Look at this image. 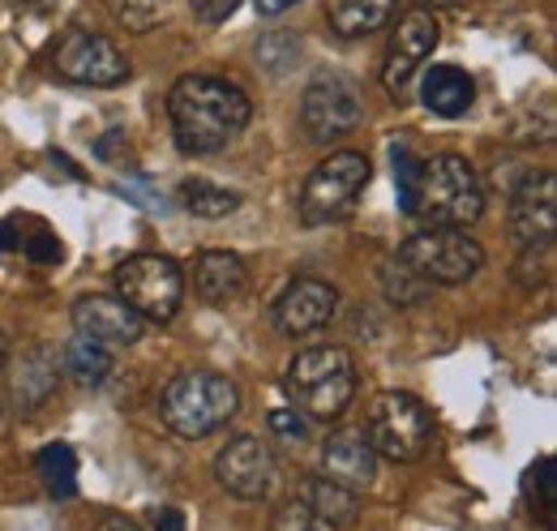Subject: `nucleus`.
<instances>
[{"mask_svg": "<svg viewBox=\"0 0 557 531\" xmlns=\"http://www.w3.org/2000/svg\"><path fill=\"white\" fill-rule=\"evenodd\" d=\"M168 116H172V137L181 146V155H219L223 146H232L253 121V103L249 95L214 73H189L172 86L168 95Z\"/></svg>", "mask_w": 557, "mask_h": 531, "instance_id": "obj_1", "label": "nucleus"}, {"mask_svg": "<svg viewBox=\"0 0 557 531\" xmlns=\"http://www.w3.org/2000/svg\"><path fill=\"white\" fill-rule=\"evenodd\" d=\"M283 395L305 420H339L356 398V365L344 347H305L283 373Z\"/></svg>", "mask_w": 557, "mask_h": 531, "instance_id": "obj_2", "label": "nucleus"}, {"mask_svg": "<svg viewBox=\"0 0 557 531\" xmlns=\"http://www.w3.org/2000/svg\"><path fill=\"white\" fill-rule=\"evenodd\" d=\"M240 407V391L232 378L223 373H210V369H189V373H176L163 391V424L185 437V442H198V437H210L219 433Z\"/></svg>", "mask_w": 557, "mask_h": 531, "instance_id": "obj_3", "label": "nucleus"}, {"mask_svg": "<svg viewBox=\"0 0 557 531\" xmlns=\"http://www.w3.org/2000/svg\"><path fill=\"white\" fill-rule=\"evenodd\" d=\"M412 214H420L433 227H468V223H476L485 214V185H481L476 168L463 155L424 159Z\"/></svg>", "mask_w": 557, "mask_h": 531, "instance_id": "obj_4", "label": "nucleus"}, {"mask_svg": "<svg viewBox=\"0 0 557 531\" xmlns=\"http://www.w3.org/2000/svg\"><path fill=\"white\" fill-rule=\"evenodd\" d=\"M369 446L377 459L420 464L433 450V411L408 391H382L369 407Z\"/></svg>", "mask_w": 557, "mask_h": 531, "instance_id": "obj_5", "label": "nucleus"}, {"mask_svg": "<svg viewBox=\"0 0 557 531\" xmlns=\"http://www.w3.org/2000/svg\"><path fill=\"white\" fill-rule=\"evenodd\" d=\"M369 176H373V168H369V159L360 150L326 155L309 172V181L300 189V223L305 227H331V223L348 219L360 194L369 189Z\"/></svg>", "mask_w": 557, "mask_h": 531, "instance_id": "obj_6", "label": "nucleus"}, {"mask_svg": "<svg viewBox=\"0 0 557 531\" xmlns=\"http://www.w3.org/2000/svg\"><path fill=\"white\" fill-rule=\"evenodd\" d=\"M399 258L433 287H459L485 270V249H481V240L468 236V227H433L429 223L399 245Z\"/></svg>", "mask_w": 557, "mask_h": 531, "instance_id": "obj_7", "label": "nucleus"}, {"mask_svg": "<svg viewBox=\"0 0 557 531\" xmlns=\"http://www.w3.org/2000/svg\"><path fill=\"white\" fill-rule=\"evenodd\" d=\"M116 296L141 322H172L185 300V274L163 254H134L116 266Z\"/></svg>", "mask_w": 557, "mask_h": 531, "instance_id": "obj_8", "label": "nucleus"}, {"mask_svg": "<svg viewBox=\"0 0 557 531\" xmlns=\"http://www.w3.org/2000/svg\"><path fill=\"white\" fill-rule=\"evenodd\" d=\"M364 121V99L360 86L339 69H322L313 73V82L300 95V129L309 141L326 146L335 137H348Z\"/></svg>", "mask_w": 557, "mask_h": 531, "instance_id": "obj_9", "label": "nucleus"}, {"mask_svg": "<svg viewBox=\"0 0 557 531\" xmlns=\"http://www.w3.org/2000/svg\"><path fill=\"white\" fill-rule=\"evenodd\" d=\"M57 77H65L73 86H90V90H112L121 82H129V57L99 30H86V26H73L70 35L57 44V57H52Z\"/></svg>", "mask_w": 557, "mask_h": 531, "instance_id": "obj_10", "label": "nucleus"}, {"mask_svg": "<svg viewBox=\"0 0 557 531\" xmlns=\"http://www.w3.org/2000/svg\"><path fill=\"white\" fill-rule=\"evenodd\" d=\"M442 39V26L433 17V9H408L399 22H395V35H391V48H386V61H382V86L391 99H404L412 77H417L424 61L433 57Z\"/></svg>", "mask_w": 557, "mask_h": 531, "instance_id": "obj_11", "label": "nucleus"}, {"mask_svg": "<svg viewBox=\"0 0 557 531\" xmlns=\"http://www.w3.org/2000/svg\"><path fill=\"white\" fill-rule=\"evenodd\" d=\"M214 480H219L232 497H240V502H267V497L275 493V480H278L275 450L262 446L258 437L240 433V437H232V442L219 450V459H214Z\"/></svg>", "mask_w": 557, "mask_h": 531, "instance_id": "obj_12", "label": "nucleus"}, {"mask_svg": "<svg viewBox=\"0 0 557 531\" xmlns=\"http://www.w3.org/2000/svg\"><path fill=\"white\" fill-rule=\"evenodd\" d=\"M510 236L523 249H549L557 236V176L528 172L510 194Z\"/></svg>", "mask_w": 557, "mask_h": 531, "instance_id": "obj_13", "label": "nucleus"}, {"mask_svg": "<svg viewBox=\"0 0 557 531\" xmlns=\"http://www.w3.org/2000/svg\"><path fill=\"white\" fill-rule=\"evenodd\" d=\"M335 313H339V292L326 279H292L283 287V296L271 305V322L287 338L318 334L322 326L335 322Z\"/></svg>", "mask_w": 557, "mask_h": 531, "instance_id": "obj_14", "label": "nucleus"}, {"mask_svg": "<svg viewBox=\"0 0 557 531\" xmlns=\"http://www.w3.org/2000/svg\"><path fill=\"white\" fill-rule=\"evenodd\" d=\"M73 331L103 347H129L141 338L146 322L121 296H82L73 305Z\"/></svg>", "mask_w": 557, "mask_h": 531, "instance_id": "obj_15", "label": "nucleus"}, {"mask_svg": "<svg viewBox=\"0 0 557 531\" xmlns=\"http://www.w3.org/2000/svg\"><path fill=\"white\" fill-rule=\"evenodd\" d=\"M322 476L344 484L351 493H364L377 476V450L369 446L364 429H335L322 442Z\"/></svg>", "mask_w": 557, "mask_h": 531, "instance_id": "obj_16", "label": "nucleus"}, {"mask_svg": "<svg viewBox=\"0 0 557 531\" xmlns=\"http://www.w3.org/2000/svg\"><path fill=\"white\" fill-rule=\"evenodd\" d=\"M61 386V356L48 343H30L9 369V398L17 411H39Z\"/></svg>", "mask_w": 557, "mask_h": 531, "instance_id": "obj_17", "label": "nucleus"}, {"mask_svg": "<svg viewBox=\"0 0 557 531\" xmlns=\"http://www.w3.org/2000/svg\"><path fill=\"white\" fill-rule=\"evenodd\" d=\"M300 506L309 510L318 531H351L360 519V493L335 484L331 476H309L300 489Z\"/></svg>", "mask_w": 557, "mask_h": 531, "instance_id": "obj_18", "label": "nucleus"}, {"mask_svg": "<svg viewBox=\"0 0 557 531\" xmlns=\"http://www.w3.org/2000/svg\"><path fill=\"white\" fill-rule=\"evenodd\" d=\"M420 103L442 116V121H459L472 112L476 103V82L472 73L459 65H433L424 69V82H420Z\"/></svg>", "mask_w": 557, "mask_h": 531, "instance_id": "obj_19", "label": "nucleus"}, {"mask_svg": "<svg viewBox=\"0 0 557 531\" xmlns=\"http://www.w3.org/2000/svg\"><path fill=\"white\" fill-rule=\"evenodd\" d=\"M194 287L210 305H232L249 287V266L227 249H207L194 258Z\"/></svg>", "mask_w": 557, "mask_h": 531, "instance_id": "obj_20", "label": "nucleus"}, {"mask_svg": "<svg viewBox=\"0 0 557 531\" xmlns=\"http://www.w3.org/2000/svg\"><path fill=\"white\" fill-rule=\"evenodd\" d=\"M399 0H331V30L339 39H364V35H377L382 26H391Z\"/></svg>", "mask_w": 557, "mask_h": 531, "instance_id": "obj_21", "label": "nucleus"}, {"mask_svg": "<svg viewBox=\"0 0 557 531\" xmlns=\"http://www.w3.org/2000/svg\"><path fill=\"white\" fill-rule=\"evenodd\" d=\"M65 369H70L82 386H103L108 373H112V347L73 334V343L65 347Z\"/></svg>", "mask_w": 557, "mask_h": 531, "instance_id": "obj_22", "label": "nucleus"}, {"mask_svg": "<svg viewBox=\"0 0 557 531\" xmlns=\"http://www.w3.org/2000/svg\"><path fill=\"white\" fill-rule=\"evenodd\" d=\"M382 292H386V300H391V305L408 309V305H420V300L433 292V283H424L417 270L395 254V258H386V262H382Z\"/></svg>", "mask_w": 557, "mask_h": 531, "instance_id": "obj_23", "label": "nucleus"}, {"mask_svg": "<svg viewBox=\"0 0 557 531\" xmlns=\"http://www.w3.org/2000/svg\"><path fill=\"white\" fill-rule=\"evenodd\" d=\"M176 198H181V206L189 214H198V219H223V214H232L240 206V194H232L223 185H210V181H185Z\"/></svg>", "mask_w": 557, "mask_h": 531, "instance_id": "obj_24", "label": "nucleus"}, {"mask_svg": "<svg viewBox=\"0 0 557 531\" xmlns=\"http://www.w3.org/2000/svg\"><path fill=\"white\" fill-rule=\"evenodd\" d=\"M39 476H44V484H48V493H57V497H73V489H77V455H73V446L65 442H52V446H44L39 450Z\"/></svg>", "mask_w": 557, "mask_h": 531, "instance_id": "obj_25", "label": "nucleus"}, {"mask_svg": "<svg viewBox=\"0 0 557 531\" xmlns=\"http://www.w3.org/2000/svg\"><path fill=\"white\" fill-rule=\"evenodd\" d=\"M391 163H395V189H399V210L412 214L417 210V189H420V172H424V159L412 150L408 137H399L391 146Z\"/></svg>", "mask_w": 557, "mask_h": 531, "instance_id": "obj_26", "label": "nucleus"}, {"mask_svg": "<svg viewBox=\"0 0 557 531\" xmlns=\"http://www.w3.org/2000/svg\"><path fill=\"white\" fill-rule=\"evenodd\" d=\"M296 57H300V44L292 39V30H275V35H267L258 44V61L271 73H287V69L296 65Z\"/></svg>", "mask_w": 557, "mask_h": 531, "instance_id": "obj_27", "label": "nucleus"}, {"mask_svg": "<svg viewBox=\"0 0 557 531\" xmlns=\"http://www.w3.org/2000/svg\"><path fill=\"white\" fill-rule=\"evenodd\" d=\"M532 480H536V489H541V510H545V519H554V510H557V497H554V455H545L541 464L532 467Z\"/></svg>", "mask_w": 557, "mask_h": 531, "instance_id": "obj_28", "label": "nucleus"}, {"mask_svg": "<svg viewBox=\"0 0 557 531\" xmlns=\"http://www.w3.org/2000/svg\"><path fill=\"white\" fill-rule=\"evenodd\" d=\"M271 531H318L313 528V519H309V510L300 506V497H292L283 510L275 515V528Z\"/></svg>", "mask_w": 557, "mask_h": 531, "instance_id": "obj_29", "label": "nucleus"}, {"mask_svg": "<svg viewBox=\"0 0 557 531\" xmlns=\"http://www.w3.org/2000/svg\"><path fill=\"white\" fill-rule=\"evenodd\" d=\"M271 429H275L278 437H292V442L309 437V420L300 411H271Z\"/></svg>", "mask_w": 557, "mask_h": 531, "instance_id": "obj_30", "label": "nucleus"}, {"mask_svg": "<svg viewBox=\"0 0 557 531\" xmlns=\"http://www.w3.org/2000/svg\"><path fill=\"white\" fill-rule=\"evenodd\" d=\"M194 4V13L207 22V26H219V22H227L236 9H240V0H189Z\"/></svg>", "mask_w": 557, "mask_h": 531, "instance_id": "obj_31", "label": "nucleus"}, {"mask_svg": "<svg viewBox=\"0 0 557 531\" xmlns=\"http://www.w3.org/2000/svg\"><path fill=\"white\" fill-rule=\"evenodd\" d=\"M150 528L154 531H185V515L163 506V510H150Z\"/></svg>", "mask_w": 557, "mask_h": 531, "instance_id": "obj_32", "label": "nucleus"}, {"mask_svg": "<svg viewBox=\"0 0 557 531\" xmlns=\"http://www.w3.org/2000/svg\"><path fill=\"white\" fill-rule=\"evenodd\" d=\"M292 4H300V0H253V9H258L262 17H278V13H287Z\"/></svg>", "mask_w": 557, "mask_h": 531, "instance_id": "obj_33", "label": "nucleus"}, {"mask_svg": "<svg viewBox=\"0 0 557 531\" xmlns=\"http://www.w3.org/2000/svg\"><path fill=\"white\" fill-rule=\"evenodd\" d=\"M95 531H141V528L134 523V519H125V515H112V519H103Z\"/></svg>", "mask_w": 557, "mask_h": 531, "instance_id": "obj_34", "label": "nucleus"}, {"mask_svg": "<svg viewBox=\"0 0 557 531\" xmlns=\"http://www.w3.org/2000/svg\"><path fill=\"white\" fill-rule=\"evenodd\" d=\"M420 9H455V4H463V0H417Z\"/></svg>", "mask_w": 557, "mask_h": 531, "instance_id": "obj_35", "label": "nucleus"}, {"mask_svg": "<svg viewBox=\"0 0 557 531\" xmlns=\"http://www.w3.org/2000/svg\"><path fill=\"white\" fill-rule=\"evenodd\" d=\"M4 365H9V338L0 331V373H4Z\"/></svg>", "mask_w": 557, "mask_h": 531, "instance_id": "obj_36", "label": "nucleus"}, {"mask_svg": "<svg viewBox=\"0 0 557 531\" xmlns=\"http://www.w3.org/2000/svg\"><path fill=\"white\" fill-rule=\"evenodd\" d=\"M26 4H35V9H52V4H61V0H26Z\"/></svg>", "mask_w": 557, "mask_h": 531, "instance_id": "obj_37", "label": "nucleus"}, {"mask_svg": "<svg viewBox=\"0 0 557 531\" xmlns=\"http://www.w3.org/2000/svg\"><path fill=\"white\" fill-rule=\"evenodd\" d=\"M0 433H4V407H0Z\"/></svg>", "mask_w": 557, "mask_h": 531, "instance_id": "obj_38", "label": "nucleus"}]
</instances>
